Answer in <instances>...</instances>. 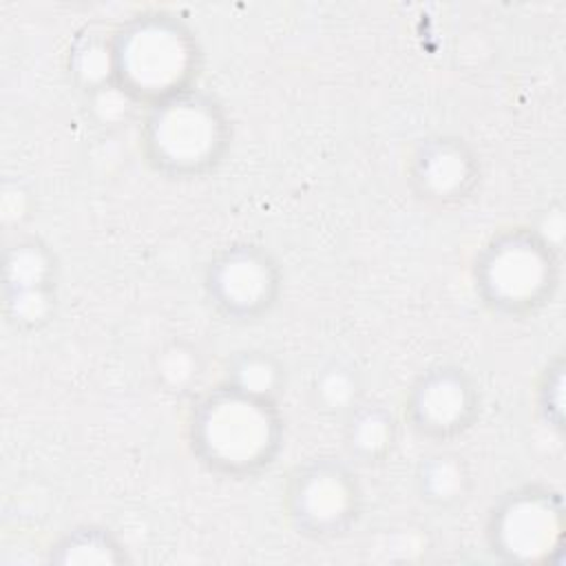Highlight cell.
Returning a JSON list of instances; mask_svg holds the SVG:
<instances>
[{
  "label": "cell",
  "mask_w": 566,
  "mask_h": 566,
  "mask_svg": "<svg viewBox=\"0 0 566 566\" xmlns=\"http://www.w3.org/2000/svg\"><path fill=\"white\" fill-rule=\"evenodd\" d=\"M471 281L489 312L528 318L544 310L559 290L562 248L535 226L502 228L475 252Z\"/></svg>",
  "instance_id": "277c9868"
},
{
  "label": "cell",
  "mask_w": 566,
  "mask_h": 566,
  "mask_svg": "<svg viewBox=\"0 0 566 566\" xmlns=\"http://www.w3.org/2000/svg\"><path fill=\"white\" fill-rule=\"evenodd\" d=\"M49 564H126V546L102 524H80L62 533L49 548Z\"/></svg>",
  "instance_id": "e0dca14e"
},
{
  "label": "cell",
  "mask_w": 566,
  "mask_h": 566,
  "mask_svg": "<svg viewBox=\"0 0 566 566\" xmlns=\"http://www.w3.org/2000/svg\"><path fill=\"white\" fill-rule=\"evenodd\" d=\"M115 88L144 111L197 86L203 53L195 29L172 11L144 9L111 29Z\"/></svg>",
  "instance_id": "7a4b0ae2"
},
{
  "label": "cell",
  "mask_w": 566,
  "mask_h": 566,
  "mask_svg": "<svg viewBox=\"0 0 566 566\" xmlns=\"http://www.w3.org/2000/svg\"><path fill=\"white\" fill-rule=\"evenodd\" d=\"M363 398V371L345 358H332L316 367L307 385V402L323 418L343 420Z\"/></svg>",
  "instance_id": "5bb4252c"
},
{
  "label": "cell",
  "mask_w": 566,
  "mask_h": 566,
  "mask_svg": "<svg viewBox=\"0 0 566 566\" xmlns=\"http://www.w3.org/2000/svg\"><path fill=\"white\" fill-rule=\"evenodd\" d=\"M232 146L226 106L195 86L144 111L139 148L146 164L166 179L188 181L214 172Z\"/></svg>",
  "instance_id": "3957f363"
},
{
  "label": "cell",
  "mask_w": 566,
  "mask_h": 566,
  "mask_svg": "<svg viewBox=\"0 0 566 566\" xmlns=\"http://www.w3.org/2000/svg\"><path fill=\"white\" fill-rule=\"evenodd\" d=\"M411 195L438 210L467 203L482 184V161L478 150L460 135L433 133L420 137L405 164Z\"/></svg>",
  "instance_id": "30bf717a"
},
{
  "label": "cell",
  "mask_w": 566,
  "mask_h": 566,
  "mask_svg": "<svg viewBox=\"0 0 566 566\" xmlns=\"http://www.w3.org/2000/svg\"><path fill=\"white\" fill-rule=\"evenodd\" d=\"M192 458L212 475L243 482L268 473L285 444L279 400L219 380L192 398L186 416Z\"/></svg>",
  "instance_id": "6da1fadb"
},
{
  "label": "cell",
  "mask_w": 566,
  "mask_h": 566,
  "mask_svg": "<svg viewBox=\"0 0 566 566\" xmlns=\"http://www.w3.org/2000/svg\"><path fill=\"white\" fill-rule=\"evenodd\" d=\"M489 553L504 564H551L564 548V500L548 484L528 482L502 493L484 522Z\"/></svg>",
  "instance_id": "8992f818"
},
{
  "label": "cell",
  "mask_w": 566,
  "mask_h": 566,
  "mask_svg": "<svg viewBox=\"0 0 566 566\" xmlns=\"http://www.w3.org/2000/svg\"><path fill=\"white\" fill-rule=\"evenodd\" d=\"M208 360L203 349L186 338L172 336L164 340L150 358V376L155 387L170 398H195L206 378Z\"/></svg>",
  "instance_id": "4fadbf2b"
},
{
  "label": "cell",
  "mask_w": 566,
  "mask_h": 566,
  "mask_svg": "<svg viewBox=\"0 0 566 566\" xmlns=\"http://www.w3.org/2000/svg\"><path fill=\"white\" fill-rule=\"evenodd\" d=\"M402 418L378 398H363L343 420L340 438L349 462L380 467L398 449Z\"/></svg>",
  "instance_id": "8fae6325"
},
{
  "label": "cell",
  "mask_w": 566,
  "mask_h": 566,
  "mask_svg": "<svg viewBox=\"0 0 566 566\" xmlns=\"http://www.w3.org/2000/svg\"><path fill=\"white\" fill-rule=\"evenodd\" d=\"M283 268L261 243L232 241L203 268V294L217 316L252 325L270 316L283 294Z\"/></svg>",
  "instance_id": "52a82bcc"
},
{
  "label": "cell",
  "mask_w": 566,
  "mask_h": 566,
  "mask_svg": "<svg viewBox=\"0 0 566 566\" xmlns=\"http://www.w3.org/2000/svg\"><path fill=\"white\" fill-rule=\"evenodd\" d=\"M69 75L86 97L117 93L111 31L86 27L80 31L69 49ZM119 95V93H117Z\"/></svg>",
  "instance_id": "9a60e30c"
},
{
  "label": "cell",
  "mask_w": 566,
  "mask_h": 566,
  "mask_svg": "<svg viewBox=\"0 0 566 566\" xmlns=\"http://www.w3.org/2000/svg\"><path fill=\"white\" fill-rule=\"evenodd\" d=\"M281 509L305 539L345 537L363 517L365 489L354 462L338 455H314L298 462L281 486Z\"/></svg>",
  "instance_id": "5b68a950"
},
{
  "label": "cell",
  "mask_w": 566,
  "mask_h": 566,
  "mask_svg": "<svg viewBox=\"0 0 566 566\" xmlns=\"http://www.w3.org/2000/svg\"><path fill=\"white\" fill-rule=\"evenodd\" d=\"M482 413L478 380L460 365L438 363L422 369L405 391L400 418L431 444H451L469 433Z\"/></svg>",
  "instance_id": "ba28073f"
},
{
  "label": "cell",
  "mask_w": 566,
  "mask_h": 566,
  "mask_svg": "<svg viewBox=\"0 0 566 566\" xmlns=\"http://www.w3.org/2000/svg\"><path fill=\"white\" fill-rule=\"evenodd\" d=\"M221 380L248 394L279 400L287 387V367L270 349L243 347L226 358Z\"/></svg>",
  "instance_id": "2e32d148"
},
{
  "label": "cell",
  "mask_w": 566,
  "mask_h": 566,
  "mask_svg": "<svg viewBox=\"0 0 566 566\" xmlns=\"http://www.w3.org/2000/svg\"><path fill=\"white\" fill-rule=\"evenodd\" d=\"M2 312L11 329L33 334L44 329L57 312L60 261L40 237H18L4 248Z\"/></svg>",
  "instance_id": "9c48e42d"
},
{
  "label": "cell",
  "mask_w": 566,
  "mask_h": 566,
  "mask_svg": "<svg viewBox=\"0 0 566 566\" xmlns=\"http://www.w3.org/2000/svg\"><path fill=\"white\" fill-rule=\"evenodd\" d=\"M535 405L542 422L557 436L564 433V356L557 354L539 374Z\"/></svg>",
  "instance_id": "ac0fdd59"
},
{
  "label": "cell",
  "mask_w": 566,
  "mask_h": 566,
  "mask_svg": "<svg viewBox=\"0 0 566 566\" xmlns=\"http://www.w3.org/2000/svg\"><path fill=\"white\" fill-rule=\"evenodd\" d=\"M475 486L469 460L453 449H438L416 464L413 489L422 504L451 511L462 506Z\"/></svg>",
  "instance_id": "7c38bea8"
}]
</instances>
